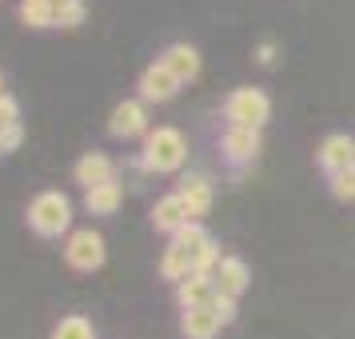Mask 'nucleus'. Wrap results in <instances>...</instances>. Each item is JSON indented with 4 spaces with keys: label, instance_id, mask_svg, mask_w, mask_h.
Masks as SVG:
<instances>
[{
    "label": "nucleus",
    "instance_id": "1",
    "mask_svg": "<svg viewBox=\"0 0 355 339\" xmlns=\"http://www.w3.org/2000/svg\"><path fill=\"white\" fill-rule=\"evenodd\" d=\"M216 263H220V247L211 240V232L204 224H188L168 240V252L160 259V275L172 279V284H184L188 275H211Z\"/></svg>",
    "mask_w": 355,
    "mask_h": 339
},
{
    "label": "nucleus",
    "instance_id": "2",
    "mask_svg": "<svg viewBox=\"0 0 355 339\" xmlns=\"http://www.w3.org/2000/svg\"><path fill=\"white\" fill-rule=\"evenodd\" d=\"M184 160H188V140L176 128H156L144 136V156H140L144 172L164 176V172H176Z\"/></svg>",
    "mask_w": 355,
    "mask_h": 339
},
{
    "label": "nucleus",
    "instance_id": "3",
    "mask_svg": "<svg viewBox=\"0 0 355 339\" xmlns=\"http://www.w3.org/2000/svg\"><path fill=\"white\" fill-rule=\"evenodd\" d=\"M72 224V204L60 192H40L28 204V227L40 240H60V232H68Z\"/></svg>",
    "mask_w": 355,
    "mask_h": 339
},
{
    "label": "nucleus",
    "instance_id": "4",
    "mask_svg": "<svg viewBox=\"0 0 355 339\" xmlns=\"http://www.w3.org/2000/svg\"><path fill=\"white\" fill-rule=\"evenodd\" d=\"M224 120L227 128H263L272 120V100L263 88H236L224 100Z\"/></svg>",
    "mask_w": 355,
    "mask_h": 339
},
{
    "label": "nucleus",
    "instance_id": "5",
    "mask_svg": "<svg viewBox=\"0 0 355 339\" xmlns=\"http://www.w3.org/2000/svg\"><path fill=\"white\" fill-rule=\"evenodd\" d=\"M259 148H263V136L259 128H224L220 136V156H224L227 168H248V164H256Z\"/></svg>",
    "mask_w": 355,
    "mask_h": 339
},
{
    "label": "nucleus",
    "instance_id": "6",
    "mask_svg": "<svg viewBox=\"0 0 355 339\" xmlns=\"http://www.w3.org/2000/svg\"><path fill=\"white\" fill-rule=\"evenodd\" d=\"M64 259H68V268H76V272H96L104 263V236L92 232V227L72 232L64 243Z\"/></svg>",
    "mask_w": 355,
    "mask_h": 339
},
{
    "label": "nucleus",
    "instance_id": "7",
    "mask_svg": "<svg viewBox=\"0 0 355 339\" xmlns=\"http://www.w3.org/2000/svg\"><path fill=\"white\" fill-rule=\"evenodd\" d=\"M211 284H216V295L240 299L243 291H248V284H252V268L240 256H220L216 272H211Z\"/></svg>",
    "mask_w": 355,
    "mask_h": 339
},
{
    "label": "nucleus",
    "instance_id": "8",
    "mask_svg": "<svg viewBox=\"0 0 355 339\" xmlns=\"http://www.w3.org/2000/svg\"><path fill=\"white\" fill-rule=\"evenodd\" d=\"M352 152H355V140H352V136L331 132V136H323V144L315 148V168H320L323 176L331 180L336 172L352 168Z\"/></svg>",
    "mask_w": 355,
    "mask_h": 339
},
{
    "label": "nucleus",
    "instance_id": "9",
    "mask_svg": "<svg viewBox=\"0 0 355 339\" xmlns=\"http://www.w3.org/2000/svg\"><path fill=\"white\" fill-rule=\"evenodd\" d=\"M108 132L116 140H132V136H148V108L144 100H124L116 104L108 116Z\"/></svg>",
    "mask_w": 355,
    "mask_h": 339
},
{
    "label": "nucleus",
    "instance_id": "10",
    "mask_svg": "<svg viewBox=\"0 0 355 339\" xmlns=\"http://www.w3.org/2000/svg\"><path fill=\"white\" fill-rule=\"evenodd\" d=\"M136 88H140V100H144V104H164V100L176 96L184 84L156 60V64H148L144 72H140V84H136Z\"/></svg>",
    "mask_w": 355,
    "mask_h": 339
},
{
    "label": "nucleus",
    "instance_id": "11",
    "mask_svg": "<svg viewBox=\"0 0 355 339\" xmlns=\"http://www.w3.org/2000/svg\"><path fill=\"white\" fill-rule=\"evenodd\" d=\"M176 195L188 204V211H192V220L200 224V216H208L211 200H216V188H211V180L204 176V172H188V176L180 180Z\"/></svg>",
    "mask_w": 355,
    "mask_h": 339
},
{
    "label": "nucleus",
    "instance_id": "12",
    "mask_svg": "<svg viewBox=\"0 0 355 339\" xmlns=\"http://www.w3.org/2000/svg\"><path fill=\"white\" fill-rule=\"evenodd\" d=\"M188 224H196V220H192V211H188V204H184L176 192H168V195L156 200V208H152V227H156V232L176 236L180 227H188Z\"/></svg>",
    "mask_w": 355,
    "mask_h": 339
},
{
    "label": "nucleus",
    "instance_id": "13",
    "mask_svg": "<svg viewBox=\"0 0 355 339\" xmlns=\"http://www.w3.org/2000/svg\"><path fill=\"white\" fill-rule=\"evenodd\" d=\"M160 64L168 68L180 84H188V80L200 76V52H196L192 44H168L164 56H160Z\"/></svg>",
    "mask_w": 355,
    "mask_h": 339
},
{
    "label": "nucleus",
    "instance_id": "14",
    "mask_svg": "<svg viewBox=\"0 0 355 339\" xmlns=\"http://www.w3.org/2000/svg\"><path fill=\"white\" fill-rule=\"evenodd\" d=\"M116 180V164L108 156H100V152H88L76 160V184H84V192H92L100 184H112Z\"/></svg>",
    "mask_w": 355,
    "mask_h": 339
},
{
    "label": "nucleus",
    "instance_id": "15",
    "mask_svg": "<svg viewBox=\"0 0 355 339\" xmlns=\"http://www.w3.org/2000/svg\"><path fill=\"white\" fill-rule=\"evenodd\" d=\"M216 299V284L211 275H188L184 284H176V304L180 311H192V307H211Z\"/></svg>",
    "mask_w": 355,
    "mask_h": 339
},
{
    "label": "nucleus",
    "instance_id": "16",
    "mask_svg": "<svg viewBox=\"0 0 355 339\" xmlns=\"http://www.w3.org/2000/svg\"><path fill=\"white\" fill-rule=\"evenodd\" d=\"M220 315L211 311V307H192V311H184L180 315V331H184V339H216L220 336Z\"/></svg>",
    "mask_w": 355,
    "mask_h": 339
},
{
    "label": "nucleus",
    "instance_id": "17",
    "mask_svg": "<svg viewBox=\"0 0 355 339\" xmlns=\"http://www.w3.org/2000/svg\"><path fill=\"white\" fill-rule=\"evenodd\" d=\"M120 200H124V188L112 180V184H100L92 192H84V208L92 211V216H112L120 208Z\"/></svg>",
    "mask_w": 355,
    "mask_h": 339
},
{
    "label": "nucleus",
    "instance_id": "18",
    "mask_svg": "<svg viewBox=\"0 0 355 339\" xmlns=\"http://www.w3.org/2000/svg\"><path fill=\"white\" fill-rule=\"evenodd\" d=\"M84 0H52V28H76L84 24Z\"/></svg>",
    "mask_w": 355,
    "mask_h": 339
},
{
    "label": "nucleus",
    "instance_id": "19",
    "mask_svg": "<svg viewBox=\"0 0 355 339\" xmlns=\"http://www.w3.org/2000/svg\"><path fill=\"white\" fill-rule=\"evenodd\" d=\"M52 339H96V327L84 320V315H64V320L52 327Z\"/></svg>",
    "mask_w": 355,
    "mask_h": 339
},
{
    "label": "nucleus",
    "instance_id": "20",
    "mask_svg": "<svg viewBox=\"0 0 355 339\" xmlns=\"http://www.w3.org/2000/svg\"><path fill=\"white\" fill-rule=\"evenodd\" d=\"M20 20L28 28H52V0H24L20 4Z\"/></svg>",
    "mask_w": 355,
    "mask_h": 339
},
{
    "label": "nucleus",
    "instance_id": "21",
    "mask_svg": "<svg viewBox=\"0 0 355 339\" xmlns=\"http://www.w3.org/2000/svg\"><path fill=\"white\" fill-rule=\"evenodd\" d=\"M327 184H331V195H336V200H343V204H352V200H355V168L336 172Z\"/></svg>",
    "mask_w": 355,
    "mask_h": 339
},
{
    "label": "nucleus",
    "instance_id": "22",
    "mask_svg": "<svg viewBox=\"0 0 355 339\" xmlns=\"http://www.w3.org/2000/svg\"><path fill=\"white\" fill-rule=\"evenodd\" d=\"M17 124H20V108H17V100L4 96V100H0V132H4V128H17Z\"/></svg>",
    "mask_w": 355,
    "mask_h": 339
},
{
    "label": "nucleus",
    "instance_id": "23",
    "mask_svg": "<svg viewBox=\"0 0 355 339\" xmlns=\"http://www.w3.org/2000/svg\"><path fill=\"white\" fill-rule=\"evenodd\" d=\"M275 60H279V44H275V40H259V44H256V64L259 68H272Z\"/></svg>",
    "mask_w": 355,
    "mask_h": 339
},
{
    "label": "nucleus",
    "instance_id": "24",
    "mask_svg": "<svg viewBox=\"0 0 355 339\" xmlns=\"http://www.w3.org/2000/svg\"><path fill=\"white\" fill-rule=\"evenodd\" d=\"M211 311H216V315H220V323H232L236 320V299H224V295H216V299H211Z\"/></svg>",
    "mask_w": 355,
    "mask_h": 339
},
{
    "label": "nucleus",
    "instance_id": "25",
    "mask_svg": "<svg viewBox=\"0 0 355 339\" xmlns=\"http://www.w3.org/2000/svg\"><path fill=\"white\" fill-rule=\"evenodd\" d=\"M20 136H24L20 124H17V128H4V132H0V148H4V152H12V148L20 144Z\"/></svg>",
    "mask_w": 355,
    "mask_h": 339
},
{
    "label": "nucleus",
    "instance_id": "26",
    "mask_svg": "<svg viewBox=\"0 0 355 339\" xmlns=\"http://www.w3.org/2000/svg\"><path fill=\"white\" fill-rule=\"evenodd\" d=\"M0 100H4V80H0Z\"/></svg>",
    "mask_w": 355,
    "mask_h": 339
},
{
    "label": "nucleus",
    "instance_id": "27",
    "mask_svg": "<svg viewBox=\"0 0 355 339\" xmlns=\"http://www.w3.org/2000/svg\"><path fill=\"white\" fill-rule=\"evenodd\" d=\"M352 168H355V152H352Z\"/></svg>",
    "mask_w": 355,
    "mask_h": 339
},
{
    "label": "nucleus",
    "instance_id": "28",
    "mask_svg": "<svg viewBox=\"0 0 355 339\" xmlns=\"http://www.w3.org/2000/svg\"><path fill=\"white\" fill-rule=\"evenodd\" d=\"M0 156H4V148H0Z\"/></svg>",
    "mask_w": 355,
    "mask_h": 339
}]
</instances>
